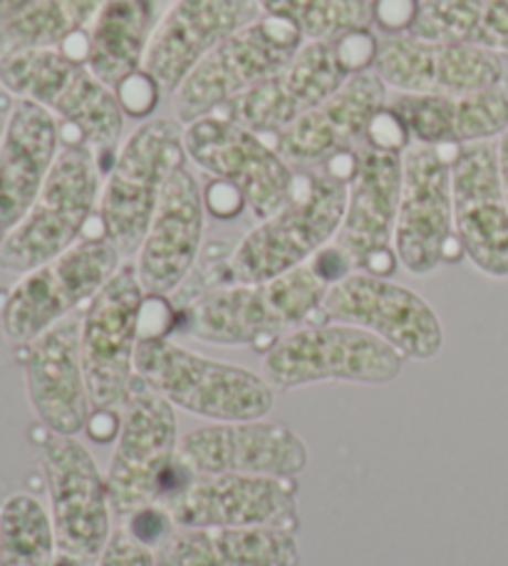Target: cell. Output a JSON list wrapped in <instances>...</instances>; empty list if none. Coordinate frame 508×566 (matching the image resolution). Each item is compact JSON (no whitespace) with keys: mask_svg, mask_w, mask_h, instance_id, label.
Returning a JSON list of instances; mask_svg holds the SVG:
<instances>
[{"mask_svg":"<svg viewBox=\"0 0 508 566\" xmlns=\"http://www.w3.org/2000/svg\"><path fill=\"white\" fill-rule=\"evenodd\" d=\"M157 28V0H105L87 33V65L115 90L145 63Z\"/></svg>","mask_w":508,"mask_h":566,"instance_id":"obj_29","label":"cell"},{"mask_svg":"<svg viewBox=\"0 0 508 566\" xmlns=\"http://www.w3.org/2000/svg\"><path fill=\"white\" fill-rule=\"evenodd\" d=\"M57 155V117L30 99H15L0 135V239L35 205Z\"/></svg>","mask_w":508,"mask_h":566,"instance_id":"obj_26","label":"cell"},{"mask_svg":"<svg viewBox=\"0 0 508 566\" xmlns=\"http://www.w3.org/2000/svg\"><path fill=\"white\" fill-rule=\"evenodd\" d=\"M97 566H157V562L149 544L137 539L129 530H117L112 532Z\"/></svg>","mask_w":508,"mask_h":566,"instance_id":"obj_35","label":"cell"},{"mask_svg":"<svg viewBox=\"0 0 508 566\" xmlns=\"http://www.w3.org/2000/svg\"><path fill=\"white\" fill-rule=\"evenodd\" d=\"M207 199L187 165L177 167L161 187L147 237L137 251V276L147 296H169L197 266Z\"/></svg>","mask_w":508,"mask_h":566,"instance_id":"obj_23","label":"cell"},{"mask_svg":"<svg viewBox=\"0 0 508 566\" xmlns=\"http://www.w3.org/2000/svg\"><path fill=\"white\" fill-rule=\"evenodd\" d=\"M261 15L258 0H177L157 23L141 70L174 93L203 55Z\"/></svg>","mask_w":508,"mask_h":566,"instance_id":"obj_25","label":"cell"},{"mask_svg":"<svg viewBox=\"0 0 508 566\" xmlns=\"http://www.w3.org/2000/svg\"><path fill=\"white\" fill-rule=\"evenodd\" d=\"M184 149L199 169L236 189L256 219L276 214L296 187V169L268 137L221 115L184 125Z\"/></svg>","mask_w":508,"mask_h":566,"instance_id":"obj_16","label":"cell"},{"mask_svg":"<svg viewBox=\"0 0 508 566\" xmlns=\"http://www.w3.org/2000/svg\"><path fill=\"white\" fill-rule=\"evenodd\" d=\"M410 33L508 55V0H420Z\"/></svg>","mask_w":508,"mask_h":566,"instance_id":"obj_30","label":"cell"},{"mask_svg":"<svg viewBox=\"0 0 508 566\" xmlns=\"http://www.w3.org/2000/svg\"><path fill=\"white\" fill-rule=\"evenodd\" d=\"M261 13L298 28L305 40H338L372 23V0H258Z\"/></svg>","mask_w":508,"mask_h":566,"instance_id":"obj_33","label":"cell"},{"mask_svg":"<svg viewBox=\"0 0 508 566\" xmlns=\"http://www.w3.org/2000/svg\"><path fill=\"white\" fill-rule=\"evenodd\" d=\"M159 85L155 77H149L145 70L129 75L125 83L115 87L117 99L125 115L129 117H149L151 109L159 105Z\"/></svg>","mask_w":508,"mask_h":566,"instance_id":"obj_34","label":"cell"},{"mask_svg":"<svg viewBox=\"0 0 508 566\" xmlns=\"http://www.w3.org/2000/svg\"><path fill=\"white\" fill-rule=\"evenodd\" d=\"M187 165L184 125L171 117L147 119L121 142L102 181L97 217L121 259L137 256L159 205L161 187Z\"/></svg>","mask_w":508,"mask_h":566,"instance_id":"obj_7","label":"cell"},{"mask_svg":"<svg viewBox=\"0 0 508 566\" xmlns=\"http://www.w3.org/2000/svg\"><path fill=\"white\" fill-rule=\"evenodd\" d=\"M318 316L370 331L412 360H432L444 346L442 321L430 303L390 276L370 271H352L330 283Z\"/></svg>","mask_w":508,"mask_h":566,"instance_id":"obj_17","label":"cell"},{"mask_svg":"<svg viewBox=\"0 0 508 566\" xmlns=\"http://www.w3.org/2000/svg\"><path fill=\"white\" fill-rule=\"evenodd\" d=\"M378 45V38L368 28L338 40H305L278 73L233 97L213 115L233 119L263 137L276 135L338 93L350 75L372 70Z\"/></svg>","mask_w":508,"mask_h":566,"instance_id":"obj_3","label":"cell"},{"mask_svg":"<svg viewBox=\"0 0 508 566\" xmlns=\"http://www.w3.org/2000/svg\"><path fill=\"white\" fill-rule=\"evenodd\" d=\"M328 289L313 261L263 283H229L191 301L179 331L211 346L268 350L320 311Z\"/></svg>","mask_w":508,"mask_h":566,"instance_id":"obj_1","label":"cell"},{"mask_svg":"<svg viewBox=\"0 0 508 566\" xmlns=\"http://www.w3.org/2000/svg\"><path fill=\"white\" fill-rule=\"evenodd\" d=\"M298 28L273 15H261L203 55L174 90L181 125L213 115L233 97L248 93L288 63L303 48Z\"/></svg>","mask_w":508,"mask_h":566,"instance_id":"obj_11","label":"cell"},{"mask_svg":"<svg viewBox=\"0 0 508 566\" xmlns=\"http://www.w3.org/2000/svg\"><path fill=\"white\" fill-rule=\"evenodd\" d=\"M456 147L416 145L402 151V191L394 224V256L412 276H430L459 261L454 227L452 157Z\"/></svg>","mask_w":508,"mask_h":566,"instance_id":"obj_12","label":"cell"},{"mask_svg":"<svg viewBox=\"0 0 508 566\" xmlns=\"http://www.w3.org/2000/svg\"><path fill=\"white\" fill-rule=\"evenodd\" d=\"M404 356L390 343L350 323H305L266 350L263 378L273 390H293L313 382L342 380L384 386L400 378Z\"/></svg>","mask_w":508,"mask_h":566,"instance_id":"obj_8","label":"cell"},{"mask_svg":"<svg viewBox=\"0 0 508 566\" xmlns=\"http://www.w3.org/2000/svg\"><path fill=\"white\" fill-rule=\"evenodd\" d=\"M33 3L35 0H0V25L8 23V20H13Z\"/></svg>","mask_w":508,"mask_h":566,"instance_id":"obj_37","label":"cell"},{"mask_svg":"<svg viewBox=\"0 0 508 566\" xmlns=\"http://www.w3.org/2000/svg\"><path fill=\"white\" fill-rule=\"evenodd\" d=\"M177 462L189 474H258L293 480L308 468V448L283 422H211L179 440Z\"/></svg>","mask_w":508,"mask_h":566,"instance_id":"obj_20","label":"cell"},{"mask_svg":"<svg viewBox=\"0 0 508 566\" xmlns=\"http://www.w3.org/2000/svg\"><path fill=\"white\" fill-rule=\"evenodd\" d=\"M80 326L83 313H73L23 346L30 406L50 432L67 438L83 432L93 416L80 350Z\"/></svg>","mask_w":508,"mask_h":566,"instance_id":"obj_24","label":"cell"},{"mask_svg":"<svg viewBox=\"0 0 508 566\" xmlns=\"http://www.w3.org/2000/svg\"><path fill=\"white\" fill-rule=\"evenodd\" d=\"M57 559L95 566L112 537L107 480L77 438L53 434L43 444Z\"/></svg>","mask_w":508,"mask_h":566,"instance_id":"obj_14","label":"cell"},{"mask_svg":"<svg viewBox=\"0 0 508 566\" xmlns=\"http://www.w3.org/2000/svg\"><path fill=\"white\" fill-rule=\"evenodd\" d=\"M0 85L15 99H30L63 119L80 142L107 155L125 129L117 93L63 48H23L0 55Z\"/></svg>","mask_w":508,"mask_h":566,"instance_id":"obj_4","label":"cell"},{"mask_svg":"<svg viewBox=\"0 0 508 566\" xmlns=\"http://www.w3.org/2000/svg\"><path fill=\"white\" fill-rule=\"evenodd\" d=\"M496 151H499V169H501V185H504V195L508 201V129L496 139Z\"/></svg>","mask_w":508,"mask_h":566,"instance_id":"obj_38","label":"cell"},{"mask_svg":"<svg viewBox=\"0 0 508 566\" xmlns=\"http://www.w3.org/2000/svg\"><path fill=\"white\" fill-rule=\"evenodd\" d=\"M402 191V151L382 149L368 139L352 149L348 205L335 247L354 271L390 276L394 256V224Z\"/></svg>","mask_w":508,"mask_h":566,"instance_id":"obj_18","label":"cell"},{"mask_svg":"<svg viewBox=\"0 0 508 566\" xmlns=\"http://www.w3.org/2000/svg\"><path fill=\"white\" fill-rule=\"evenodd\" d=\"M454 227L462 254L489 279H508V201L496 142L454 149Z\"/></svg>","mask_w":508,"mask_h":566,"instance_id":"obj_19","label":"cell"},{"mask_svg":"<svg viewBox=\"0 0 508 566\" xmlns=\"http://www.w3.org/2000/svg\"><path fill=\"white\" fill-rule=\"evenodd\" d=\"M55 532L33 494H13L0 507V566H53Z\"/></svg>","mask_w":508,"mask_h":566,"instance_id":"obj_32","label":"cell"},{"mask_svg":"<svg viewBox=\"0 0 508 566\" xmlns=\"http://www.w3.org/2000/svg\"><path fill=\"white\" fill-rule=\"evenodd\" d=\"M117 448L107 468L112 510L131 517L159 504L177 474V408L139 376L119 408Z\"/></svg>","mask_w":508,"mask_h":566,"instance_id":"obj_9","label":"cell"},{"mask_svg":"<svg viewBox=\"0 0 508 566\" xmlns=\"http://www.w3.org/2000/svg\"><path fill=\"white\" fill-rule=\"evenodd\" d=\"M105 0H35L23 13L0 25L6 50L63 48L70 38L93 25Z\"/></svg>","mask_w":508,"mask_h":566,"instance_id":"obj_31","label":"cell"},{"mask_svg":"<svg viewBox=\"0 0 508 566\" xmlns=\"http://www.w3.org/2000/svg\"><path fill=\"white\" fill-rule=\"evenodd\" d=\"M125 264L107 237H85L65 254L23 274L0 308V331L13 346H28L80 306Z\"/></svg>","mask_w":508,"mask_h":566,"instance_id":"obj_10","label":"cell"},{"mask_svg":"<svg viewBox=\"0 0 508 566\" xmlns=\"http://www.w3.org/2000/svg\"><path fill=\"white\" fill-rule=\"evenodd\" d=\"M384 107L388 85L374 70H364L350 75L338 93L278 129L268 142L290 167L328 165L330 159L348 155L368 139L374 117Z\"/></svg>","mask_w":508,"mask_h":566,"instance_id":"obj_22","label":"cell"},{"mask_svg":"<svg viewBox=\"0 0 508 566\" xmlns=\"http://www.w3.org/2000/svg\"><path fill=\"white\" fill-rule=\"evenodd\" d=\"M105 165L93 147L70 142L60 149L35 205L0 239V269L28 274L83 239L99 205Z\"/></svg>","mask_w":508,"mask_h":566,"instance_id":"obj_6","label":"cell"},{"mask_svg":"<svg viewBox=\"0 0 508 566\" xmlns=\"http://www.w3.org/2000/svg\"><path fill=\"white\" fill-rule=\"evenodd\" d=\"M179 464V462H177ZM296 484L258 474H189L177 468V482L159 504L177 527H281L298 530Z\"/></svg>","mask_w":508,"mask_h":566,"instance_id":"obj_15","label":"cell"},{"mask_svg":"<svg viewBox=\"0 0 508 566\" xmlns=\"http://www.w3.org/2000/svg\"><path fill=\"white\" fill-rule=\"evenodd\" d=\"M348 205V179L325 171L296 177L290 199L261 219L231 251V283H263L308 264L335 241Z\"/></svg>","mask_w":508,"mask_h":566,"instance_id":"obj_2","label":"cell"},{"mask_svg":"<svg viewBox=\"0 0 508 566\" xmlns=\"http://www.w3.org/2000/svg\"><path fill=\"white\" fill-rule=\"evenodd\" d=\"M416 145L464 147L508 129V83L466 95H398L390 103Z\"/></svg>","mask_w":508,"mask_h":566,"instance_id":"obj_27","label":"cell"},{"mask_svg":"<svg viewBox=\"0 0 508 566\" xmlns=\"http://www.w3.org/2000/svg\"><path fill=\"white\" fill-rule=\"evenodd\" d=\"M420 0H372V20L388 33H406L412 28Z\"/></svg>","mask_w":508,"mask_h":566,"instance_id":"obj_36","label":"cell"},{"mask_svg":"<svg viewBox=\"0 0 508 566\" xmlns=\"http://www.w3.org/2000/svg\"><path fill=\"white\" fill-rule=\"evenodd\" d=\"M374 73L400 95H466L504 83L501 57L486 50L390 33L378 45Z\"/></svg>","mask_w":508,"mask_h":566,"instance_id":"obj_21","label":"cell"},{"mask_svg":"<svg viewBox=\"0 0 508 566\" xmlns=\"http://www.w3.org/2000/svg\"><path fill=\"white\" fill-rule=\"evenodd\" d=\"M145 301L147 291L139 283L137 266L121 264L83 308L80 350L89 406L97 416H112L125 406L127 392L137 378L135 360Z\"/></svg>","mask_w":508,"mask_h":566,"instance_id":"obj_13","label":"cell"},{"mask_svg":"<svg viewBox=\"0 0 508 566\" xmlns=\"http://www.w3.org/2000/svg\"><path fill=\"white\" fill-rule=\"evenodd\" d=\"M135 370L171 406L211 422L261 420L273 408V386L258 373L181 348L167 336L139 338Z\"/></svg>","mask_w":508,"mask_h":566,"instance_id":"obj_5","label":"cell"},{"mask_svg":"<svg viewBox=\"0 0 508 566\" xmlns=\"http://www.w3.org/2000/svg\"><path fill=\"white\" fill-rule=\"evenodd\" d=\"M296 532L281 527H177L161 542L165 566H296Z\"/></svg>","mask_w":508,"mask_h":566,"instance_id":"obj_28","label":"cell"}]
</instances>
